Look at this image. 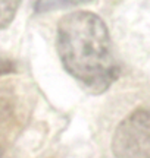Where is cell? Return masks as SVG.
<instances>
[{"instance_id":"6da1fadb","label":"cell","mask_w":150,"mask_h":158,"mask_svg":"<svg viewBox=\"0 0 150 158\" xmlns=\"http://www.w3.org/2000/svg\"><path fill=\"white\" fill-rule=\"evenodd\" d=\"M56 45L65 70L91 94H103L119 76L112 41L103 19L74 12L58 23Z\"/></svg>"},{"instance_id":"7a4b0ae2","label":"cell","mask_w":150,"mask_h":158,"mask_svg":"<svg viewBox=\"0 0 150 158\" xmlns=\"http://www.w3.org/2000/svg\"><path fill=\"white\" fill-rule=\"evenodd\" d=\"M112 151L115 158H150V108H139L118 124Z\"/></svg>"},{"instance_id":"3957f363","label":"cell","mask_w":150,"mask_h":158,"mask_svg":"<svg viewBox=\"0 0 150 158\" xmlns=\"http://www.w3.org/2000/svg\"><path fill=\"white\" fill-rule=\"evenodd\" d=\"M27 118V107L21 95L7 86H0V145L11 141Z\"/></svg>"},{"instance_id":"277c9868","label":"cell","mask_w":150,"mask_h":158,"mask_svg":"<svg viewBox=\"0 0 150 158\" xmlns=\"http://www.w3.org/2000/svg\"><path fill=\"white\" fill-rule=\"evenodd\" d=\"M90 2H94V0H35L34 12L41 15L46 12L58 10V9H66V7H72V6L86 5Z\"/></svg>"},{"instance_id":"5b68a950","label":"cell","mask_w":150,"mask_h":158,"mask_svg":"<svg viewBox=\"0 0 150 158\" xmlns=\"http://www.w3.org/2000/svg\"><path fill=\"white\" fill-rule=\"evenodd\" d=\"M21 0H0V29L7 28L16 15Z\"/></svg>"},{"instance_id":"8992f818","label":"cell","mask_w":150,"mask_h":158,"mask_svg":"<svg viewBox=\"0 0 150 158\" xmlns=\"http://www.w3.org/2000/svg\"><path fill=\"white\" fill-rule=\"evenodd\" d=\"M16 62H13L12 59L0 56V76H5V75H11L16 72Z\"/></svg>"},{"instance_id":"52a82bcc","label":"cell","mask_w":150,"mask_h":158,"mask_svg":"<svg viewBox=\"0 0 150 158\" xmlns=\"http://www.w3.org/2000/svg\"><path fill=\"white\" fill-rule=\"evenodd\" d=\"M0 154H2V148H0Z\"/></svg>"}]
</instances>
